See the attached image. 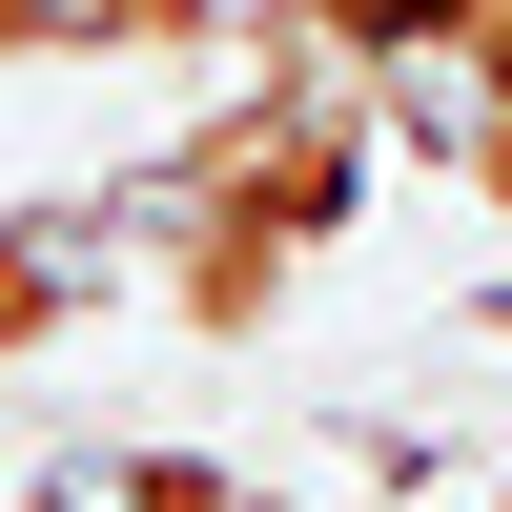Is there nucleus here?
I'll use <instances>...</instances> for the list:
<instances>
[{"label": "nucleus", "instance_id": "obj_2", "mask_svg": "<svg viewBox=\"0 0 512 512\" xmlns=\"http://www.w3.org/2000/svg\"><path fill=\"white\" fill-rule=\"evenodd\" d=\"M472 21L492 0H246V41L328 62V82H431V62H472Z\"/></svg>", "mask_w": 512, "mask_h": 512}, {"label": "nucleus", "instance_id": "obj_3", "mask_svg": "<svg viewBox=\"0 0 512 512\" xmlns=\"http://www.w3.org/2000/svg\"><path fill=\"white\" fill-rule=\"evenodd\" d=\"M123 287V226H62V205H21L0 185V369H41L82 308Z\"/></svg>", "mask_w": 512, "mask_h": 512}, {"label": "nucleus", "instance_id": "obj_6", "mask_svg": "<svg viewBox=\"0 0 512 512\" xmlns=\"http://www.w3.org/2000/svg\"><path fill=\"white\" fill-rule=\"evenodd\" d=\"M472 82H492V103H512V0H492V21H472Z\"/></svg>", "mask_w": 512, "mask_h": 512}, {"label": "nucleus", "instance_id": "obj_4", "mask_svg": "<svg viewBox=\"0 0 512 512\" xmlns=\"http://www.w3.org/2000/svg\"><path fill=\"white\" fill-rule=\"evenodd\" d=\"M21 512H246V472H226V451H144V431H123V451H62Z\"/></svg>", "mask_w": 512, "mask_h": 512}, {"label": "nucleus", "instance_id": "obj_8", "mask_svg": "<svg viewBox=\"0 0 512 512\" xmlns=\"http://www.w3.org/2000/svg\"><path fill=\"white\" fill-rule=\"evenodd\" d=\"M492 512H512V492H492Z\"/></svg>", "mask_w": 512, "mask_h": 512}, {"label": "nucleus", "instance_id": "obj_1", "mask_svg": "<svg viewBox=\"0 0 512 512\" xmlns=\"http://www.w3.org/2000/svg\"><path fill=\"white\" fill-rule=\"evenodd\" d=\"M369 164H390V103H369V82H328V62H267V41H246V82H205V103L103 185L123 287H144L185 349H246V328L308 287V246H349Z\"/></svg>", "mask_w": 512, "mask_h": 512}, {"label": "nucleus", "instance_id": "obj_7", "mask_svg": "<svg viewBox=\"0 0 512 512\" xmlns=\"http://www.w3.org/2000/svg\"><path fill=\"white\" fill-rule=\"evenodd\" d=\"M246 512H308V492H246Z\"/></svg>", "mask_w": 512, "mask_h": 512}, {"label": "nucleus", "instance_id": "obj_5", "mask_svg": "<svg viewBox=\"0 0 512 512\" xmlns=\"http://www.w3.org/2000/svg\"><path fill=\"white\" fill-rule=\"evenodd\" d=\"M21 62H82V0H0V82Z\"/></svg>", "mask_w": 512, "mask_h": 512}]
</instances>
